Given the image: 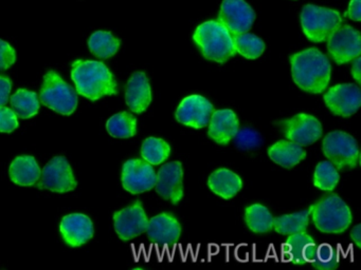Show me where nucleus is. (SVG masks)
Instances as JSON below:
<instances>
[{
  "label": "nucleus",
  "instance_id": "obj_1",
  "mask_svg": "<svg viewBox=\"0 0 361 270\" xmlns=\"http://www.w3.org/2000/svg\"><path fill=\"white\" fill-rule=\"evenodd\" d=\"M291 75L301 90L320 94L331 80V61L316 48L306 49L290 56Z\"/></svg>",
  "mask_w": 361,
  "mask_h": 270
},
{
  "label": "nucleus",
  "instance_id": "obj_2",
  "mask_svg": "<svg viewBox=\"0 0 361 270\" xmlns=\"http://www.w3.org/2000/svg\"><path fill=\"white\" fill-rule=\"evenodd\" d=\"M71 78L77 92L82 96L96 101L103 96L118 94L115 76L100 61L77 60L73 63Z\"/></svg>",
  "mask_w": 361,
  "mask_h": 270
},
{
  "label": "nucleus",
  "instance_id": "obj_3",
  "mask_svg": "<svg viewBox=\"0 0 361 270\" xmlns=\"http://www.w3.org/2000/svg\"><path fill=\"white\" fill-rule=\"evenodd\" d=\"M193 39L208 60L224 63L235 56L233 36L219 20L206 21L198 25Z\"/></svg>",
  "mask_w": 361,
  "mask_h": 270
},
{
  "label": "nucleus",
  "instance_id": "obj_4",
  "mask_svg": "<svg viewBox=\"0 0 361 270\" xmlns=\"http://www.w3.org/2000/svg\"><path fill=\"white\" fill-rule=\"evenodd\" d=\"M310 210L317 229L324 233H342L352 224L350 207L336 193L322 196Z\"/></svg>",
  "mask_w": 361,
  "mask_h": 270
},
{
  "label": "nucleus",
  "instance_id": "obj_5",
  "mask_svg": "<svg viewBox=\"0 0 361 270\" xmlns=\"http://www.w3.org/2000/svg\"><path fill=\"white\" fill-rule=\"evenodd\" d=\"M39 99L44 105L62 115H71L79 101L75 89L56 71H49L44 76Z\"/></svg>",
  "mask_w": 361,
  "mask_h": 270
},
{
  "label": "nucleus",
  "instance_id": "obj_6",
  "mask_svg": "<svg viewBox=\"0 0 361 270\" xmlns=\"http://www.w3.org/2000/svg\"><path fill=\"white\" fill-rule=\"evenodd\" d=\"M341 23V15L337 11L314 4H306L302 10V29L312 41H326Z\"/></svg>",
  "mask_w": 361,
  "mask_h": 270
},
{
  "label": "nucleus",
  "instance_id": "obj_7",
  "mask_svg": "<svg viewBox=\"0 0 361 270\" xmlns=\"http://www.w3.org/2000/svg\"><path fill=\"white\" fill-rule=\"evenodd\" d=\"M325 158L338 169L356 168L360 162V152L356 139L343 131H333L325 135L322 143Z\"/></svg>",
  "mask_w": 361,
  "mask_h": 270
},
{
  "label": "nucleus",
  "instance_id": "obj_8",
  "mask_svg": "<svg viewBox=\"0 0 361 270\" xmlns=\"http://www.w3.org/2000/svg\"><path fill=\"white\" fill-rule=\"evenodd\" d=\"M279 124L285 137L301 147L312 145L322 136V124L310 114H295L293 117L281 120Z\"/></svg>",
  "mask_w": 361,
  "mask_h": 270
},
{
  "label": "nucleus",
  "instance_id": "obj_9",
  "mask_svg": "<svg viewBox=\"0 0 361 270\" xmlns=\"http://www.w3.org/2000/svg\"><path fill=\"white\" fill-rule=\"evenodd\" d=\"M327 41V50L337 65H343L360 56V33L350 25H340Z\"/></svg>",
  "mask_w": 361,
  "mask_h": 270
},
{
  "label": "nucleus",
  "instance_id": "obj_10",
  "mask_svg": "<svg viewBox=\"0 0 361 270\" xmlns=\"http://www.w3.org/2000/svg\"><path fill=\"white\" fill-rule=\"evenodd\" d=\"M41 181L37 187L58 193H66L77 188L73 169L65 156L52 158L42 171Z\"/></svg>",
  "mask_w": 361,
  "mask_h": 270
},
{
  "label": "nucleus",
  "instance_id": "obj_11",
  "mask_svg": "<svg viewBox=\"0 0 361 270\" xmlns=\"http://www.w3.org/2000/svg\"><path fill=\"white\" fill-rule=\"evenodd\" d=\"M325 105L331 113L341 117H350L361 105V90L353 84H339L324 93Z\"/></svg>",
  "mask_w": 361,
  "mask_h": 270
},
{
  "label": "nucleus",
  "instance_id": "obj_12",
  "mask_svg": "<svg viewBox=\"0 0 361 270\" xmlns=\"http://www.w3.org/2000/svg\"><path fill=\"white\" fill-rule=\"evenodd\" d=\"M255 20V12L245 0H224L219 21L231 35L246 33Z\"/></svg>",
  "mask_w": 361,
  "mask_h": 270
},
{
  "label": "nucleus",
  "instance_id": "obj_13",
  "mask_svg": "<svg viewBox=\"0 0 361 270\" xmlns=\"http://www.w3.org/2000/svg\"><path fill=\"white\" fill-rule=\"evenodd\" d=\"M157 173L145 160H130L122 168V186L132 194H140L155 187Z\"/></svg>",
  "mask_w": 361,
  "mask_h": 270
},
{
  "label": "nucleus",
  "instance_id": "obj_14",
  "mask_svg": "<svg viewBox=\"0 0 361 270\" xmlns=\"http://www.w3.org/2000/svg\"><path fill=\"white\" fill-rule=\"evenodd\" d=\"M214 105L202 95L193 94L185 97L176 110V120L180 124L194 129L208 126Z\"/></svg>",
  "mask_w": 361,
  "mask_h": 270
},
{
  "label": "nucleus",
  "instance_id": "obj_15",
  "mask_svg": "<svg viewBox=\"0 0 361 270\" xmlns=\"http://www.w3.org/2000/svg\"><path fill=\"white\" fill-rule=\"evenodd\" d=\"M114 223L118 236L122 240H130L142 234L149 225V219L141 200L114 214Z\"/></svg>",
  "mask_w": 361,
  "mask_h": 270
},
{
  "label": "nucleus",
  "instance_id": "obj_16",
  "mask_svg": "<svg viewBox=\"0 0 361 270\" xmlns=\"http://www.w3.org/2000/svg\"><path fill=\"white\" fill-rule=\"evenodd\" d=\"M154 188L164 200H170L174 205L180 202L185 193L183 164L171 162L162 165L158 171Z\"/></svg>",
  "mask_w": 361,
  "mask_h": 270
},
{
  "label": "nucleus",
  "instance_id": "obj_17",
  "mask_svg": "<svg viewBox=\"0 0 361 270\" xmlns=\"http://www.w3.org/2000/svg\"><path fill=\"white\" fill-rule=\"evenodd\" d=\"M147 238L154 244L172 246L177 244L181 236V225L177 217L170 212L160 213L149 219Z\"/></svg>",
  "mask_w": 361,
  "mask_h": 270
},
{
  "label": "nucleus",
  "instance_id": "obj_18",
  "mask_svg": "<svg viewBox=\"0 0 361 270\" xmlns=\"http://www.w3.org/2000/svg\"><path fill=\"white\" fill-rule=\"evenodd\" d=\"M60 231L63 240L71 247H80L92 240L94 233V224L87 215L73 213L63 217Z\"/></svg>",
  "mask_w": 361,
  "mask_h": 270
},
{
  "label": "nucleus",
  "instance_id": "obj_19",
  "mask_svg": "<svg viewBox=\"0 0 361 270\" xmlns=\"http://www.w3.org/2000/svg\"><path fill=\"white\" fill-rule=\"evenodd\" d=\"M208 135L219 145H228L240 129L235 112L230 109L214 110L209 122Z\"/></svg>",
  "mask_w": 361,
  "mask_h": 270
},
{
  "label": "nucleus",
  "instance_id": "obj_20",
  "mask_svg": "<svg viewBox=\"0 0 361 270\" xmlns=\"http://www.w3.org/2000/svg\"><path fill=\"white\" fill-rule=\"evenodd\" d=\"M126 101L134 113L140 114L152 103V88L145 72H135L126 84Z\"/></svg>",
  "mask_w": 361,
  "mask_h": 270
},
{
  "label": "nucleus",
  "instance_id": "obj_21",
  "mask_svg": "<svg viewBox=\"0 0 361 270\" xmlns=\"http://www.w3.org/2000/svg\"><path fill=\"white\" fill-rule=\"evenodd\" d=\"M289 259L297 265L312 263L318 255L319 247L312 236L305 231L290 234L285 243Z\"/></svg>",
  "mask_w": 361,
  "mask_h": 270
},
{
  "label": "nucleus",
  "instance_id": "obj_22",
  "mask_svg": "<svg viewBox=\"0 0 361 270\" xmlns=\"http://www.w3.org/2000/svg\"><path fill=\"white\" fill-rule=\"evenodd\" d=\"M208 186L213 193L225 200H230L242 190L243 181L240 175L233 171L221 168L211 173Z\"/></svg>",
  "mask_w": 361,
  "mask_h": 270
},
{
  "label": "nucleus",
  "instance_id": "obj_23",
  "mask_svg": "<svg viewBox=\"0 0 361 270\" xmlns=\"http://www.w3.org/2000/svg\"><path fill=\"white\" fill-rule=\"evenodd\" d=\"M9 174L16 185L30 187L39 181L42 170L33 156L22 155L18 156L10 165Z\"/></svg>",
  "mask_w": 361,
  "mask_h": 270
},
{
  "label": "nucleus",
  "instance_id": "obj_24",
  "mask_svg": "<svg viewBox=\"0 0 361 270\" xmlns=\"http://www.w3.org/2000/svg\"><path fill=\"white\" fill-rule=\"evenodd\" d=\"M268 155L272 162L280 165L283 168L290 169L305 160L306 151L301 146L288 139H282L274 143L268 149Z\"/></svg>",
  "mask_w": 361,
  "mask_h": 270
},
{
  "label": "nucleus",
  "instance_id": "obj_25",
  "mask_svg": "<svg viewBox=\"0 0 361 270\" xmlns=\"http://www.w3.org/2000/svg\"><path fill=\"white\" fill-rule=\"evenodd\" d=\"M245 221L247 227L255 233H267L274 230V215L267 207L253 204L245 209Z\"/></svg>",
  "mask_w": 361,
  "mask_h": 270
},
{
  "label": "nucleus",
  "instance_id": "obj_26",
  "mask_svg": "<svg viewBox=\"0 0 361 270\" xmlns=\"http://www.w3.org/2000/svg\"><path fill=\"white\" fill-rule=\"evenodd\" d=\"M121 40L111 32L98 31L92 34L88 39L90 52L98 58L107 59L114 56L119 50Z\"/></svg>",
  "mask_w": 361,
  "mask_h": 270
},
{
  "label": "nucleus",
  "instance_id": "obj_27",
  "mask_svg": "<svg viewBox=\"0 0 361 270\" xmlns=\"http://www.w3.org/2000/svg\"><path fill=\"white\" fill-rule=\"evenodd\" d=\"M12 110L16 112L18 117L28 120L39 113V95L33 91L20 89L11 96Z\"/></svg>",
  "mask_w": 361,
  "mask_h": 270
},
{
  "label": "nucleus",
  "instance_id": "obj_28",
  "mask_svg": "<svg viewBox=\"0 0 361 270\" xmlns=\"http://www.w3.org/2000/svg\"><path fill=\"white\" fill-rule=\"evenodd\" d=\"M310 210L300 211L291 214L274 217V230L283 236H290L298 232L306 231L310 224Z\"/></svg>",
  "mask_w": 361,
  "mask_h": 270
},
{
  "label": "nucleus",
  "instance_id": "obj_29",
  "mask_svg": "<svg viewBox=\"0 0 361 270\" xmlns=\"http://www.w3.org/2000/svg\"><path fill=\"white\" fill-rule=\"evenodd\" d=\"M107 132L116 139H128L136 135L137 118L130 112H120L106 122Z\"/></svg>",
  "mask_w": 361,
  "mask_h": 270
},
{
  "label": "nucleus",
  "instance_id": "obj_30",
  "mask_svg": "<svg viewBox=\"0 0 361 270\" xmlns=\"http://www.w3.org/2000/svg\"><path fill=\"white\" fill-rule=\"evenodd\" d=\"M171 147L164 139L158 137H147L141 147V156L149 164L160 165L168 160Z\"/></svg>",
  "mask_w": 361,
  "mask_h": 270
},
{
  "label": "nucleus",
  "instance_id": "obj_31",
  "mask_svg": "<svg viewBox=\"0 0 361 270\" xmlns=\"http://www.w3.org/2000/svg\"><path fill=\"white\" fill-rule=\"evenodd\" d=\"M232 36H233L236 53L242 55L245 58H259L265 51V44H264L263 40L255 34L246 32V33Z\"/></svg>",
  "mask_w": 361,
  "mask_h": 270
},
{
  "label": "nucleus",
  "instance_id": "obj_32",
  "mask_svg": "<svg viewBox=\"0 0 361 270\" xmlns=\"http://www.w3.org/2000/svg\"><path fill=\"white\" fill-rule=\"evenodd\" d=\"M339 170L329 160L319 162L314 169V185L323 191H331L339 183Z\"/></svg>",
  "mask_w": 361,
  "mask_h": 270
},
{
  "label": "nucleus",
  "instance_id": "obj_33",
  "mask_svg": "<svg viewBox=\"0 0 361 270\" xmlns=\"http://www.w3.org/2000/svg\"><path fill=\"white\" fill-rule=\"evenodd\" d=\"M233 139L236 147L240 150L255 149L263 143L261 134L252 128L238 129Z\"/></svg>",
  "mask_w": 361,
  "mask_h": 270
},
{
  "label": "nucleus",
  "instance_id": "obj_34",
  "mask_svg": "<svg viewBox=\"0 0 361 270\" xmlns=\"http://www.w3.org/2000/svg\"><path fill=\"white\" fill-rule=\"evenodd\" d=\"M325 250L323 247L318 249V255L316 259L312 262V267L318 270H333L339 265V259L336 255H333V251L329 247L325 246Z\"/></svg>",
  "mask_w": 361,
  "mask_h": 270
},
{
  "label": "nucleus",
  "instance_id": "obj_35",
  "mask_svg": "<svg viewBox=\"0 0 361 270\" xmlns=\"http://www.w3.org/2000/svg\"><path fill=\"white\" fill-rule=\"evenodd\" d=\"M18 117L10 108L0 107V132L11 133L18 128Z\"/></svg>",
  "mask_w": 361,
  "mask_h": 270
},
{
  "label": "nucleus",
  "instance_id": "obj_36",
  "mask_svg": "<svg viewBox=\"0 0 361 270\" xmlns=\"http://www.w3.org/2000/svg\"><path fill=\"white\" fill-rule=\"evenodd\" d=\"M16 60V50L7 41L0 39V71L9 69Z\"/></svg>",
  "mask_w": 361,
  "mask_h": 270
},
{
  "label": "nucleus",
  "instance_id": "obj_37",
  "mask_svg": "<svg viewBox=\"0 0 361 270\" xmlns=\"http://www.w3.org/2000/svg\"><path fill=\"white\" fill-rule=\"evenodd\" d=\"M12 90V82L5 76H0V107L5 105Z\"/></svg>",
  "mask_w": 361,
  "mask_h": 270
},
{
  "label": "nucleus",
  "instance_id": "obj_38",
  "mask_svg": "<svg viewBox=\"0 0 361 270\" xmlns=\"http://www.w3.org/2000/svg\"><path fill=\"white\" fill-rule=\"evenodd\" d=\"M361 0H350V6H348V15L350 19L355 21H359L361 19Z\"/></svg>",
  "mask_w": 361,
  "mask_h": 270
},
{
  "label": "nucleus",
  "instance_id": "obj_39",
  "mask_svg": "<svg viewBox=\"0 0 361 270\" xmlns=\"http://www.w3.org/2000/svg\"><path fill=\"white\" fill-rule=\"evenodd\" d=\"M352 75L356 80L357 84H360L361 80V58L360 56L354 59L352 67Z\"/></svg>",
  "mask_w": 361,
  "mask_h": 270
},
{
  "label": "nucleus",
  "instance_id": "obj_40",
  "mask_svg": "<svg viewBox=\"0 0 361 270\" xmlns=\"http://www.w3.org/2000/svg\"><path fill=\"white\" fill-rule=\"evenodd\" d=\"M350 238L354 240L355 244L357 246H361V225L358 224V225L355 226L353 228L352 232H350Z\"/></svg>",
  "mask_w": 361,
  "mask_h": 270
}]
</instances>
